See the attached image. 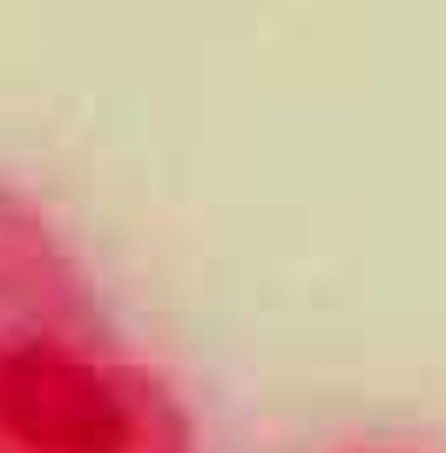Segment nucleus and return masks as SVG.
<instances>
[{
  "mask_svg": "<svg viewBox=\"0 0 446 453\" xmlns=\"http://www.w3.org/2000/svg\"><path fill=\"white\" fill-rule=\"evenodd\" d=\"M0 453H204L183 393L115 332L61 224L7 176Z\"/></svg>",
  "mask_w": 446,
  "mask_h": 453,
  "instance_id": "f257e3e1",
  "label": "nucleus"
}]
</instances>
